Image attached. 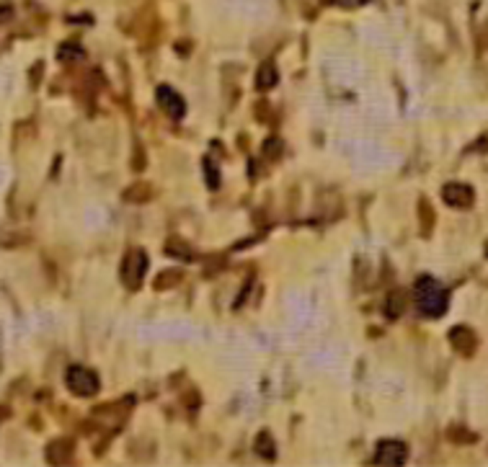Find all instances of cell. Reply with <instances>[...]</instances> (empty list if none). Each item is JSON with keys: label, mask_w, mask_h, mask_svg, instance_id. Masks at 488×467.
<instances>
[{"label": "cell", "mask_w": 488, "mask_h": 467, "mask_svg": "<svg viewBox=\"0 0 488 467\" xmlns=\"http://www.w3.org/2000/svg\"><path fill=\"white\" fill-rule=\"evenodd\" d=\"M124 199L132 204L150 202V199H153V186H150L148 181H137V183H132V186L124 189Z\"/></svg>", "instance_id": "9"}, {"label": "cell", "mask_w": 488, "mask_h": 467, "mask_svg": "<svg viewBox=\"0 0 488 467\" xmlns=\"http://www.w3.org/2000/svg\"><path fill=\"white\" fill-rule=\"evenodd\" d=\"M406 457H408V446L403 442H398V439H385L377 444L375 449V465H403Z\"/></svg>", "instance_id": "4"}, {"label": "cell", "mask_w": 488, "mask_h": 467, "mask_svg": "<svg viewBox=\"0 0 488 467\" xmlns=\"http://www.w3.org/2000/svg\"><path fill=\"white\" fill-rule=\"evenodd\" d=\"M414 302L424 318H442L450 308V295L434 276L424 274L414 284Z\"/></svg>", "instance_id": "1"}, {"label": "cell", "mask_w": 488, "mask_h": 467, "mask_svg": "<svg viewBox=\"0 0 488 467\" xmlns=\"http://www.w3.org/2000/svg\"><path fill=\"white\" fill-rule=\"evenodd\" d=\"M256 455L264 457V459H274V457H276V446H274V439H271V434L261 431V434L256 436Z\"/></svg>", "instance_id": "14"}, {"label": "cell", "mask_w": 488, "mask_h": 467, "mask_svg": "<svg viewBox=\"0 0 488 467\" xmlns=\"http://www.w3.org/2000/svg\"><path fill=\"white\" fill-rule=\"evenodd\" d=\"M406 302H408V299H406L403 289H395L393 295L388 297V302H385V315H388L390 320L398 318V315H401V312L406 310Z\"/></svg>", "instance_id": "13"}, {"label": "cell", "mask_w": 488, "mask_h": 467, "mask_svg": "<svg viewBox=\"0 0 488 467\" xmlns=\"http://www.w3.org/2000/svg\"><path fill=\"white\" fill-rule=\"evenodd\" d=\"M450 346L460 354V356H473L478 351V336L473 328H467V326H455V328L450 330Z\"/></svg>", "instance_id": "6"}, {"label": "cell", "mask_w": 488, "mask_h": 467, "mask_svg": "<svg viewBox=\"0 0 488 467\" xmlns=\"http://www.w3.org/2000/svg\"><path fill=\"white\" fill-rule=\"evenodd\" d=\"M155 101H158V106L163 109V114L168 119H184V114H186V101L170 85H158Z\"/></svg>", "instance_id": "5"}, {"label": "cell", "mask_w": 488, "mask_h": 467, "mask_svg": "<svg viewBox=\"0 0 488 467\" xmlns=\"http://www.w3.org/2000/svg\"><path fill=\"white\" fill-rule=\"evenodd\" d=\"M148 271V253L142 248H135L124 255L122 261V269H119V276H122V284L127 289H140L142 287V276Z\"/></svg>", "instance_id": "2"}, {"label": "cell", "mask_w": 488, "mask_h": 467, "mask_svg": "<svg viewBox=\"0 0 488 467\" xmlns=\"http://www.w3.org/2000/svg\"><path fill=\"white\" fill-rule=\"evenodd\" d=\"M276 83H279V75H276L274 62H264L258 67V75H256V88H258V91H269V88H274Z\"/></svg>", "instance_id": "10"}, {"label": "cell", "mask_w": 488, "mask_h": 467, "mask_svg": "<svg viewBox=\"0 0 488 467\" xmlns=\"http://www.w3.org/2000/svg\"><path fill=\"white\" fill-rule=\"evenodd\" d=\"M75 455V444L70 439H57L52 444L47 446V459L52 462V465H67Z\"/></svg>", "instance_id": "8"}, {"label": "cell", "mask_w": 488, "mask_h": 467, "mask_svg": "<svg viewBox=\"0 0 488 467\" xmlns=\"http://www.w3.org/2000/svg\"><path fill=\"white\" fill-rule=\"evenodd\" d=\"M204 170H207V183H210V189H217L220 186V170H217V163L212 158H204Z\"/></svg>", "instance_id": "17"}, {"label": "cell", "mask_w": 488, "mask_h": 467, "mask_svg": "<svg viewBox=\"0 0 488 467\" xmlns=\"http://www.w3.org/2000/svg\"><path fill=\"white\" fill-rule=\"evenodd\" d=\"M65 383L70 387V393L80 395V398H91V395H96L98 387H101L96 372L85 369V367H70L67 374H65Z\"/></svg>", "instance_id": "3"}, {"label": "cell", "mask_w": 488, "mask_h": 467, "mask_svg": "<svg viewBox=\"0 0 488 467\" xmlns=\"http://www.w3.org/2000/svg\"><path fill=\"white\" fill-rule=\"evenodd\" d=\"M447 436H450L455 444H473L478 439L473 431H467L465 426H450V429H447Z\"/></svg>", "instance_id": "15"}, {"label": "cell", "mask_w": 488, "mask_h": 467, "mask_svg": "<svg viewBox=\"0 0 488 467\" xmlns=\"http://www.w3.org/2000/svg\"><path fill=\"white\" fill-rule=\"evenodd\" d=\"M282 148H285V145H282L279 139H269V142L264 145V152H269V158L276 160L279 155H282Z\"/></svg>", "instance_id": "19"}, {"label": "cell", "mask_w": 488, "mask_h": 467, "mask_svg": "<svg viewBox=\"0 0 488 467\" xmlns=\"http://www.w3.org/2000/svg\"><path fill=\"white\" fill-rule=\"evenodd\" d=\"M166 251H168L170 255H176V258H186V261H191V248L184 240H179V238H170L168 245H166Z\"/></svg>", "instance_id": "16"}, {"label": "cell", "mask_w": 488, "mask_h": 467, "mask_svg": "<svg viewBox=\"0 0 488 467\" xmlns=\"http://www.w3.org/2000/svg\"><path fill=\"white\" fill-rule=\"evenodd\" d=\"M181 282H184V271H179V269H168V271H163V274L155 279L153 287L158 289V292H168V289L179 287Z\"/></svg>", "instance_id": "12"}, {"label": "cell", "mask_w": 488, "mask_h": 467, "mask_svg": "<svg viewBox=\"0 0 488 467\" xmlns=\"http://www.w3.org/2000/svg\"><path fill=\"white\" fill-rule=\"evenodd\" d=\"M442 199H445V204L455 207V209H467L476 202V192L467 183H447L442 189Z\"/></svg>", "instance_id": "7"}, {"label": "cell", "mask_w": 488, "mask_h": 467, "mask_svg": "<svg viewBox=\"0 0 488 467\" xmlns=\"http://www.w3.org/2000/svg\"><path fill=\"white\" fill-rule=\"evenodd\" d=\"M336 3H344V5H359V3H367V0H336Z\"/></svg>", "instance_id": "20"}, {"label": "cell", "mask_w": 488, "mask_h": 467, "mask_svg": "<svg viewBox=\"0 0 488 467\" xmlns=\"http://www.w3.org/2000/svg\"><path fill=\"white\" fill-rule=\"evenodd\" d=\"M419 223H421V235L429 238L432 227H434V207H432V202L426 196L419 199Z\"/></svg>", "instance_id": "11"}, {"label": "cell", "mask_w": 488, "mask_h": 467, "mask_svg": "<svg viewBox=\"0 0 488 467\" xmlns=\"http://www.w3.org/2000/svg\"><path fill=\"white\" fill-rule=\"evenodd\" d=\"M83 57V49L80 47H75V44H65L63 49H60V60H80Z\"/></svg>", "instance_id": "18"}]
</instances>
